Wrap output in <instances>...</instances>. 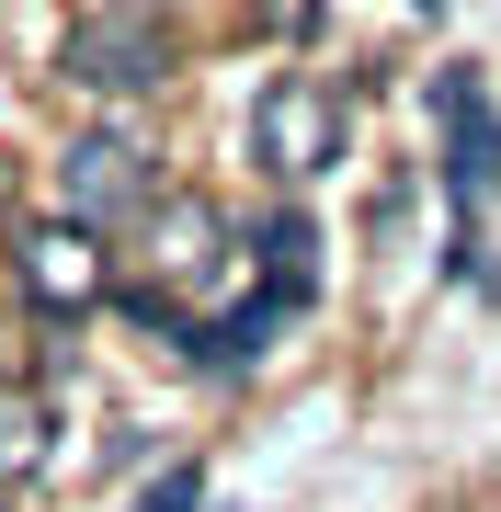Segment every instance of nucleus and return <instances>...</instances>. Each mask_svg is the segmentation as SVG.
<instances>
[{
    "instance_id": "obj_1",
    "label": "nucleus",
    "mask_w": 501,
    "mask_h": 512,
    "mask_svg": "<svg viewBox=\"0 0 501 512\" xmlns=\"http://www.w3.org/2000/svg\"><path fill=\"white\" fill-rule=\"evenodd\" d=\"M171 69H183V35H171L149 0H103L57 46V80L92 92V103H149V92H171Z\"/></svg>"
},
{
    "instance_id": "obj_2",
    "label": "nucleus",
    "mask_w": 501,
    "mask_h": 512,
    "mask_svg": "<svg viewBox=\"0 0 501 512\" xmlns=\"http://www.w3.org/2000/svg\"><path fill=\"white\" fill-rule=\"evenodd\" d=\"M433 126H445V194H456V251L445 274H479V217L501 205V103L479 69H433Z\"/></svg>"
},
{
    "instance_id": "obj_3",
    "label": "nucleus",
    "mask_w": 501,
    "mask_h": 512,
    "mask_svg": "<svg viewBox=\"0 0 501 512\" xmlns=\"http://www.w3.org/2000/svg\"><path fill=\"white\" fill-rule=\"evenodd\" d=\"M160 205V160L137 148L126 126H92V137H69V160H57V217L69 228H137Z\"/></svg>"
},
{
    "instance_id": "obj_4",
    "label": "nucleus",
    "mask_w": 501,
    "mask_h": 512,
    "mask_svg": "<svg viewBox=\"0 0 501 512\" xmlns=\"http://www.w3.org/2000/svg\"><path fill=\"white\" fill-rule=\"evenodd\" d=\"M12 285H23V308L35 319H92L103 296H114V251L92 228H69V217H23L12 228Z\"/></svg>"
},
{
    "instance_id": "obj_5",
    "label": "nucleus",
    "mask_w": 501,
    "mask_h": 512,
    "mask_svg": "<svg viewBox=\"0 0 501 512\" xmlns=\"http://www.w3.org/2000/svg\"><path fill=\"white\" fill-rule=\"evenodd\" d=\"M251 160L274 171V183H319V171H342V92L308 69H285L274 92L251 103Z\"/></svg>"
},
{
    "instance_id": "obj_6",
    "label": "nucleus",
    "mask_w": 501,
    "mask_h": 512,
    "mask_svg": "<svg viewBox=\"0 0 501 512\" xmlns=\"http://www.w3.org/2000/svg\"><path fill=\"white\" fill-rule=\"evenodd\" d=\"M137 239H149V274H137V285H160V296L217 285V262H228V217L205 194H160L149 217H137Z\"/></svg>"
},
{
    "instance_id": "obj_7",
    "label": "nucleus",
    "mask_w": 501,
    "mask_h": 512,
    "mask_svg": "<svg viewBox=\"0 0 501 512\" xmlns=\"http://www.w3.org/2000/svg\"><path fill=\"white\" fill-rule=\"evenodd\" d=\"M57 467V399L46 387H0V490Z\"/></svg>"
},
{
    "instance_id": "obj_8",
    "label": "nucleus",
    "mask_w": 501,
    "mask_h": 512,
    "mask_svg": "<svg viewBox=\"0 0 501 512\" xmlns=\"http://www.w3.org/2000/svg\"><path fill=\"white\" fill-rule=\"evenodd\" d=\"M262 296H285V308H308V296H319V228L297 217V205L262 217Z\"/></svg>"
},
{
    "instance_id": "obj_9",
    "label": "nucleus",
    "mask_w": 501,
    "mask_h": 512,
    "mask_svg": "<svg viewBox=\"0 0 501 512\" xmlns=\"http://www.w3.org/2000/svg\"><path fill=\"white\" fill-rule=\"evenodd\" d=\"M126 512H205V467H160L149 490H137Z\"/></svg>"
},
{
    "instance_id": "obj_10",
    "label": "nucleus",
    "mask_w": 501,
    "mask_h": 512,
    "mask_svg": "<svg viewBox=\"0 0 501 512\" xmlns=\"http://www.w3.org/2000/svg\"><path fill=\"white\" fill-rule=\"evenodd\" d=\"M251 23H262V35H308L319 0H251Z\"/></svg>"
},
{
    "instance_id": "obj_11",
    "label": "nucleus",
    "mask_w": 501,
    "mask_h": 512,
    "mask_svg": "<svg viewBox=\"0 0 501 512\" xmlns=\"http://www.w3.org/2000/svg\"><path fill=\"white\" fill-rule=\"evenodd\" d=\"M12 194H23V160H12V148H0V239L23 228V217H12Z\"/></svg>"
},
{
    "instance_id": "obj_12",
    "label": "nucleus",
    "mask_w": 501,
    "mask_h": 512,
    "mask_svg": "<svg viewBox=\"0 0 501 512\" xmlns=\"http://www.w3.org/2000/svg\"><path fill=\"white\" fill-rule=\"evenodd\" d=\"M410 12H433V0H410Z\"/></svg>"
}]
</instances>
